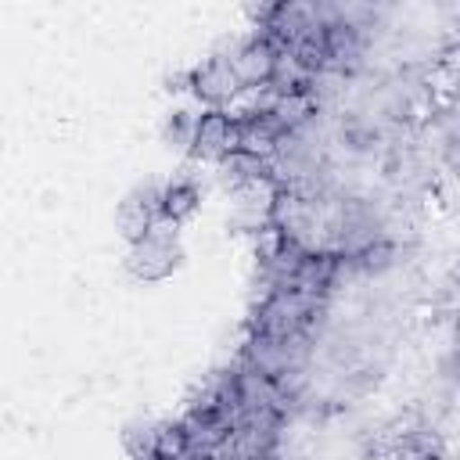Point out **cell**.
I'll return each instance as SVG.
<instances>
[{
    "instance_id": "9",
    "label": "cell",
    "mask_w": 460,
    "mask_h": 460,
    "mask_svg": "<svg viewBox=\"0 0 460 460\" xmlns=\"http://www.w3.org/2000/svg\"><path fill=\"white\" fill-rule=\"evenodd\" d=\"M122 446L133 460H158V424H129L122 431Z\"/></svg>"
},
{
    "instance_id": "5",
    "label": "cell",
    "mask_w": 460,
    "mask_h": 460,
    "mask_svg": "<svg viewBox=\"0 0 460 460\" xmlns=\"http://www.w3.org/2000/svg\"><path fill=\"white\" fill-rule=\"evenodd\" d=\"M162 219V205H158V194H129L122 205H119V230L129 244H140Z\"/></svg>"
},
{
    "instance_id": "11",
    "label": "cell",
    "mask_w": 460,
    "mask_h": 460,
    "mask_svg": "<svg viewBox=\"0 0 460 460\" xmlns=\"http://www.w3.org/2000/svg\"><path fill=\"white\" fill-rule=\"evenodd\" d=\"M194 126H198V115H190L187 108H176V111L169 115V122H165V140H172V144H180V147L190 151V144H194Z\"/></svg>"
},
{
    "instance_id": "2",
    "label": "cell",
    "mask_w": 460,
    "mask_h": 460,
    "mask_svg": "<svg viewBox=\"0 0 460 460\" xmlns=\"http://www.w3.org/2000/svg\"><path fill=\"white\" fill-rule=\"evenodd\" d=\"M190 90H194L208 108H226V104L241 93L234 61L223 58V54H212L208 61H201V65L190 72Z\"/></svg>"
},
{
    "instance_id": "3",
    "label": "cell",
    "mask_w": 460,
    "mask_h": 460,
    "mask_svg": "<svg viewBox=\"0 0 460 460\" xmlns=\"http://www.w3.org/2000/svg\"><path fill=\"white\" fill-rule=\"evenodd\" d=\"M230 151H234V122H230V115L223 108H205L198 115V126H194L190 155L201 158V162H223Z\"/></svg>"
},
{
    "instance_id": "8",
    "label": "cell",
    "mask_w": 460,
    "mask_h": 460,
    "mask_svg": "<svg viewBox=\"0 0 460 460\" xmlns=\"http://www.w3.org/2000/svg\"><path fill=\"white\" fill-rule=\"evenodd\" d=\"M194 442L183 420L176 424H158V460H190Z\"/></svg>"
},
{
    "instance_id": "10",
    "label": "cell",
    "mask_w": 460,
    "mask_h": 460,
    "mask_svg": "<svg viewBox=\"0 0 460 460\" xmlns=\"http://www.w3.org/2000/svg\"><path fill=\"white\" fill-rule=\"evenodd\" d=\"M392 259H395V244L385 241V237H377L374 244H367V248L356 255V266H359L363 273H385V270L392 266Z\"/></svg>"
},
{
    "instance_id": "1",
    "label": "cell",
    "mask_w": 460,
    "mask_h": 460,
    "mask_svg": "<svg viewBox=\"0 0 460 460\" xmlns=\"http://www.w3.org/2000/svg\"><path fill=\"white\" fill-rule=\"evenodd\" d=\"M230 61H234L241 90H262V86H273V75H277V65H280V50L266 36L255 32L252 40H244L230 54Z\"/></svg>"
},
{
    "instance_id": "4",
    "label": "cell",
    "mask_w": 460,
    "mask_h": 460,
    "mask_svg": "<svg viewBox=\"0 0 460 460\" xmlns=\"http://www.w3.org/2000/svg\"><path fill=\"white\" fill-rule=\"evenodd\" d=\"M162 226H155L140 244H133L129 252V270L144 280H155V277H165L172 266H176V244H172V234H158Z\"/></svg>"
},
{
    "instance_id": "7",
    "label": "cell",
    "mask_w": 460,
    "mask_h": 460,
    "mask_svg": "<svg viewBox=\"0 0 460 460\" xmlns=\"http://www.w3.org/2000/svg\"><path fill=\"white\" fill-rule=\"evenodd\" d=\"M270 115L284 133H298L316 115V93H280Z\"/></svg>"
},
{
    "instance_id": "6",
    "label": "cell",
    "mask_w": 460,
    "mask_h": 460,
    "mask_svg": "<svg viewBox=\"0 0 460 460\" xmlns=\"http://www.w3.org/2000/svg\"><path fill=\"white\" fill-rule=\"evenodd\" d=\"M198 201H201V194H198V187L190 183V180H172L162 194H158V205H162V219L165 223H183V219H190L194 212H198Z\"/></svg>"
}]
</instances>
